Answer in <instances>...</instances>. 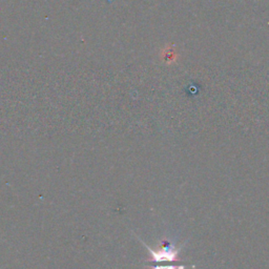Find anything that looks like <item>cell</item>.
<instances>
[{
    "label": "cell",
    "instance_id": "cell-1",
    "mask_svg": "<svg viewBox=\"0 0 269 269\" xmlns=\"http://www.w3.org/2000/svg\"><path fill=\"white\" fill-rule=\"evenodd\" d=\"M151 269H185L186 268V266L185 265H181V264H170V265H159L157 263H154L153 265H150Z\"/></svg>",
    "mask_w": 269,
    "mask_h": 269
}]
</instances>
